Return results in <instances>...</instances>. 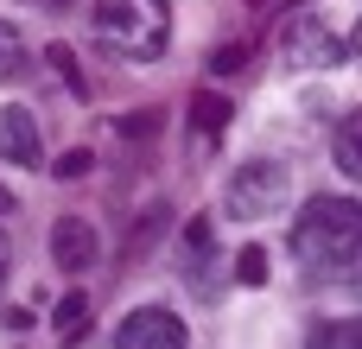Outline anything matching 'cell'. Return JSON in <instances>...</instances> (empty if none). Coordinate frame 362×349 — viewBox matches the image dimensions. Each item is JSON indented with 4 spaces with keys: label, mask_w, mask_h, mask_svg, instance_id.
<instances>
[{
    "label": "cell",
    "mask_w": 362,
    "mask_h": 349,
    "mask_svg": "<svg viewBox=\"0 0 362 349\" xmlns=\"http://www.w3.org/2000/svg\"><path fill=\"white\" fill-rule=\"evenodd\" d=\"M229 114H235L229 95H216V89H197V95H191V127H197L204 140H216V134L229 127Z\"/></svg>",
    "instance_id": "9c48e42d"
},
{
    "label": "cell",
    "mask_w": 362,
    "mask_h": 349,
    "mask_svg": "<svg viewBox=\"0 0 362 349\" xmlns=\"http://www.w3.org/2000/svg\"><path fill=\"white\" fill-rule=\"evenodd\" d=\"M89 25H95V45L127 57V64H153L172 45V6L165 0H95Z\"/></svg>",
    "instance_id": "7a4b0ae2"
},
{
    "label": "cell",
    "mask_w": 362,
    "mask_h": 349,
    "mask_svg": "<svg viewBox=\"0 0 362 349\" xmlns=\"http://www.w3.org/2000/svg\"><path fill=\"white\" fill-rule=\"evenodd\" d=\"M121 134H127V140H153V134H159V108H140V114H127V121H121Z\"/></svg>",
    "instance_id": "ac0fdd59"
},
{
    "label": "cell",
    "mask_w": 362,
    "mask_h": 349,
    "mask_svg": "<svg viewBox=\"0 0 362 349\" xmlns=\"http://www.w3.org/2000/svg\"><path fill=\"white\" fill-rule=\"evenodd\" d=\"M286 203H293V165L280 159H242L223 184L229 223H261V216H280Z\"/></svg>",
    "instance_id": "3957f363"
},
{
    "label": "cell",
    "mask_w": 362,
    "mask_h": 349,
    "mask_svg": "<svg viewBox=\"0 0 362 349\" xmlns=\"http://www.w3.org/2000/svg\"><path fill=\"white\" fill-rule=\"evenodd\" d=\"M235 280H242V286H267V248L248 242V248L235 254Z\"/></svg>",
    "instance_id": "9a60e30c"
},
{
    "label": "cell",
    "mask_w": 362,
    "mask_h": 349,
    "mask_svg": "<svg viewBox=\"0 0 362 349\" xmlns=\"http://www.w3.org/2000/svg\"><path fill=\"white\" fill-rule=\"evenodd\" d=\"M344 51H356V64H362V19H356V32H350V45Z\"/></svg>",
    "instance_id": "44dd1931"
},
{
    "label": "cell",
    "mask_w": 362,
    "mask_h": 349,
    "mask_svg": "<svg viewBox=\"0 0 362 349\" xmlns=\"http://www.w3.org/2000/svg\"><path fill=\"white\" fill-rule=\"evenodd\" d=\"M115 349H191V331L165 305H134L115 331Z\"/></svg>",
    "instance_id": "277c9868"
},
{
    "label": "cell",
    "mask_w": 362,
    "mask_h": 349,
    "mask_svg": "<svg viewBox=\"0 0 362 349\" xmlns=\"http://www.w3.org/2000/svg\"><path fill=\"white\" fill-rule=\"evenodd\" d=\"M19 64H25V38L13 19H0V76H19Z\"/></svg>",
    "instance_id": "5bb4252c"
},
{
    "label": "cell",
    "mask_w": 362,
    "mask_h": 349,
    "mask_svg": "<svg viewBox=\"0 0 362 349\" xmlns=\"http://www.w3.org/2000/svg\"><path fill=\"white\" fill-rule=\"evenodd\" d=\"M45 57H51V64H57V70H64V76H70V83H76V57H70V45H51V51H45Z\"/></svg>",
    "instance_id": "d6986e66"
},
{
    "label": "cell",
    "mask_w": 362,
    "mask_h": 349,
    "mask_svg": "<svg viewBox=\"0 0 362 349\" xmlns=\"http://www.w3.org/2000/svg\"><path fill=\"white\" fill-rule=\"evenodd\" d=\"M331 153H337V172H350V178L362 184V108L337 121V140H331Z\"/></svg>",
    "instance_id": "30bf717a"
},
{
    "label": "cell",
    "mask_w": 362,
    "mask_h": 349,
    "mask_svg": "<svg viewBox=\"0 0 362 349\" xmlns=\"http://www.w3.org/2000/svg\"><path fill=\"white\" fill-rule=\"evenodd\" d=\"M210 248H216V229H210V216H191V223H185V261H191V286H197V292H210V286H204Z\"/></svg>",
    "instance_id": "ba28073f"
},
{
    "label": "cell",
    "mask_w": 362,
    "mask_h": 349,
    "mask_svg": "<svg viewBox=\"0 0 362 349\" xmlns=\"http://www.w3.org/2000/svg\"><path fill=\"white\" fill-rule=\"evenodd\" d=\"M51 324H57V337H64V343H76V337L89 331V299H83V292H64Z\"/></svg>",
    "instance_id": "7c38bea8"
},
{
    "label": "cell",
    "mask_w": 362,
    "mask_h": 349,
    "mask_svg": "<svg viewBox=\"0 0 362 349\" xmlns=\"http://www.w3.org/2000/svg\"><path fill=\"white\" fill-rule=\"evenodd\" d=\"M293 254L318 286L362 292V203L356 197H312L293 223Z\"/></svg>",
    "instance_id": "6da1fadb"
},
{
    "label": "cell",
    "mask_w": 362,
    "mask_h": 349,
    "mask_svg": "<svg viewBox=\"0 0 362 349\" xmlns=\"http://www.w3.org/2000/svg\"><path fill=\"white\" fill-rule=\"evenodd\" d=\"M13 203H19V197H13V191L0 184V216H13Z\"/></svg>",
    "instance_id": "7402d4cb"
},
{
    "label": "cell",
    "mask_w": 362,
    "mask_h": 349,
    "mask_svg": "<svg viewBox=\"0 0 362 349\" xmlns=\"http://www.w3.org/2000/svg\"><path fill=\"white\" fill-rule=\"evenodd\" d=\"M51 261H57L64 273L95 267V229H89L83 216H57V223H51Z\"/></svg>",
    "instance_id": "52a82bcc"
},
{
    "label": "cell",
    "mask_w": 362,
    "mask_h": 349,
    "mask_svg": "<svg viewBox=\"0 0 362 349\" xmlns=\"http://www.w3.org/2000/svg\"><path fill=\"white\" fill-rule=\"evenodd\" d=\"M6 273H13V242H6V229H0V292H6Z\"/></svg>",
    "instance_id": "ffe728a7"
},
{
    "label": "cell",
    "mask_w": 362,
    "mask_h": 349,
    "mask_svg": "<svg viewBox=\"0 0 362 349\" xmlns=\"http://www.w3.org/2000/svg\"><path fill=\"white\" fill-rule=\"evenodd\" d=\"M305 349H362V324H318Z\"/></svg>",
    "instance_id": "4fadbf2b"
},
{
    "label": "cell",
    "mask_w": 362,
    "mask_h": 349,
    "mask_svg": "<svg viewBox=\"0 0 362 349\" xmlns=\"http://www.w3.org/2000/svg\"><path fill=\"white\" fill-rule=\"evenodd\" d=\"M165 223H172V210H165V203H153V210L140 216V229L127 235V248H121V261H140V254H146V248L159 242V229H165Z\"/></svg>",
    "instance_id": "8fae6325"
},
{
    "label": "cell",
    "mask_w": 362,
    "mask_h": 349,
    "mask_svg": "<svg viewBox=\"0 0 362 349\" xmlns=\"http://www.w3.org/2000/svg\"><path fill=\"white\" fill-rule=\"evenodd\" d=\"M286 57H293L299 70H337V64H344V38L325 25V13H299V19L286 25Z\"/></svg>",
    "instance_id": "5b68a950"
},
{
    "label": "cell",
    "mask_w": 362,
    "mask_h": 349,
    "mask_svg": "<svg viewBox=\"0 0 362 349\" xmlns=\"http://www.w3.org/2000/svg\"><path fill=\"white\" fill-rule=\"evenodd\" d=\"M89 165H95V153H89V146H70V153H64V159L51 165V178H83Z\"/></svg>",
    "instance_id": "2e32d148"
},
{
    "label": "cell",
    "mask_w": 362,
    "mask_h": 349,
    "mask_svg": "<svg viewBox=\"0 0 362 349\" xmlns=\"http://www.w3.org/2000/svg\"><path fill=\"white\" fill-rule=\"evenodd\" d=\"M32 6H45V13H64V6H70V0H32Z\"/></svg>",
    "instance_id": "603a6c76"
},
{
    "label": "cell",
    "mask_w": 362,
    "mask_h": 349,
    "mask_svg": "<svg viewBox=\"0 0 362 349\" xmlns=\"http://www.w3.org/2000/svg\"><path fill=\"white\" fill-rule=\"evenodd\" d=\"M242 57H248V45H216V51H210V76H229V70H242Z\"/></svg>",
    "instance_id": "e0dca14e"
},
{
    "label": "cell",
    "mask_w": 362,
    "mask_h": 349,
    "mask_svg": "<svg viewBox=\"0 0 362 349\" xmlns=\"http://www.w3.org/2000/svg\"><path fill=\"white\" fill-rule=\"evenodd\" d=\"M0 159H6V165H38V159H45L38 114H32V108H19V102H6V108H0Z\"/></svg>",
    "instance_id": "8992f818"
}]
</instances>
